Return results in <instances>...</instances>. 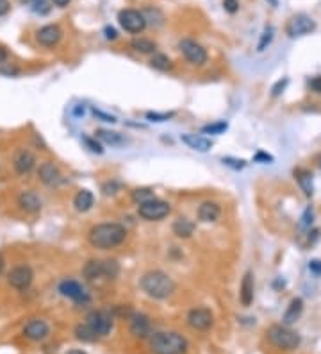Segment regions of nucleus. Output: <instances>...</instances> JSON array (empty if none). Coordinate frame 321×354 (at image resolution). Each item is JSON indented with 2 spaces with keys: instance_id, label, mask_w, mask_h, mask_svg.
<instances>
[{
  "instance_id": "obj_1",
  "label": "nucleus",
  "mask_w": 321,
  "mask_h": 354,
  "mask_svg": "<svg viewBox=\"0 0 321 354\" xmlns=\"http://www.w3.org/2000/svg\"><path fill=\"white\" fill-rule=\"evenodd\" d=\"M127 238V229L122 224L116 222H103V224H96L89 229L88 240L95 249L107 250L115 249V247L122 245Z\"/></svg>"
},
{
  "instance_id": "obj_2",
  "label": "nucleus",
  "mask_w": 321,
  "mask_h": 354,
  "mask_svg": "<svg viewBox=\"0 0 321 354\" xmlns=\"http://www.w3.org/2000/svg\"><path fill=\"white\" fill-rule=\"evenodd\" d=\"M175 288H177L175 281L163 270H148L141 277V290L148 297L157 299V301H164V299L171 297Z\"/></svg>"
},
{
  "instance_id": "obj_3",
  "label": "nucleus",
  "mask_w": 321,
  "mask_h": 354,
  "mask_svg": "<svg viewBox=\"0 0 321 354\" xmlns=\"http://www.w3.org/2000/svg\"><path fill=\"white\" fill-rule=\"evenodd\" d=\"M154 354H186L188 340L177 331H157L148 338Z\"/></svg>"
},
{
  "instance_id": "obj_4",
  "label": "nucleus",
  "mask_w": 321,
  "mask_h": 354,
  "mask_svg": "<svg viewBox=\"0 0 321 354\" xmlns=\"http://www.w3.org/2000/svg\"><path fill=\"white\" fill-rule=\"evenodd\" d=\"M82 274H84L86 281H89V283H95V281L102 279V277H105V279H115L120 274V265L116 260H105V261L89 260L88 263L84 265Z\"/></svg>"
},
{
  "instance_id": "obj_5",
  "label": "nucleus",
  "mask_w": 321,
  "mask_h": 354,
  "mask_svg": "<svg viewBox=\"0 0 321 354\" xmlns=\"http://www.w3.org/2000/svg\"><path fill=\"white\" fill-rule=\"evenodd\" d=\"M268 340L273 343L277 349H284V350H293L300 345V335L296 331H293L289 326L286 324H275L268 329Z\"/></svg>"
},
{
  "instance_id": "obj_6",
  "label": "nucleus",
  "mask_w": 321,
  "mask_h": 354,
  "mask_svg": "<svg viewBox=\"0 0 321 354\" xmlns=\"http://www.w3.org/2000/svg\"><path fill=\"white\" fill-rule=\"evenodd\" d=\"M170 211H171V206L166 201H161V199H152V201L137 206V215L143 220H148V222L163 220L164 216L170 215Z\"/></svg>"
},
{
  "instance_id": "obj_7",
  "label": "nucleus",
  "mask_w": 321,
  "mask_h": 354,
  "mask_svg": "<svg viewBox=\"0 0 321 354\" xmlns=\"http://www.w3.org/2000/svg\"><path fill=\"white\" fill-rule=\"evenodd\" d=\"M179 50L181 54L186 57V61L195 67H202V65L207 63V50L200 45L198 41L191 40V38H184V40L179 41Z\"/></svg>"
},
{
  "instance_id": "obj_8",
  "label": "nucleus",
  "mask_w": 321,
  "mask_h": 354,
  "mask_svg": "<svg viewBox=\"0 0 321 354\" xmlns=\"http://www.w3.org/2000/svg\"><path fill=\"white\" fill-rule=\"evenodd\" d=\"M118 23L122 25L123 30L130 34H139L147 27V18L137 9H122L118 13Z\"/></svg>"
},
{
  "instance_id": "obj_9",
  "label": "nucleus",
  "mask_w": 321,
  "mask_h": 354,
  "mask_svg": "<svg viewBox=\"0 0 321 354\" xmlns=\"http://www.w3.org/2000/svg\"><path fill=\"white\" fill-rule=\"evenodd\" d=\"M314 30H316V22L305 13H298V15L291 16L288 20V25H286V33H288L289 38L305 36V34L314 33Z\"/></svg>"
},
{
  "instance_id": "obj_10",
  "label": "nucleus",
  "mask_w": 321,
  "mask_h": 354,
  "mask_svg": "<svg viewBox=\"0 0 321 354\" xmlns=\"http://www.w3.org/2000/svg\"><path fill=\"white\" fill-rule=\"evenodd\" d=\"M188 324L195 331H207L214 324V315L209 308H193L188 313Z\"/></svg>"
},
{
  "instance_id": "obj_11",
  "label": "nucleus",
  "mask_w": 321,
  "mask_h": 354,
  "mask_svg": "<svg viewBox=\"0 0 321 354\" xmlns=\"http://www.w3.org/2000/svg\"><path fill=\"white\" fill-rule=\"evenodd\" d=\"M86 322L95 329V333L98 336H107L113 329V315L102 311V309H96L86 317Z\"/></svg>"
},
{
  "instance_id": "obj_12",
  "label": "nucleus",
  "mask_w": 321,
  "mask_h": 354,
  "mask_svg": "<svg viewBox=\"0 0 321 354\" xmlns=\"http://www.w3.org/2000/svg\"><path fill=\"white\" fill-rule=\"evenodd\" d=\"M59 292H61V295L72 299L74 302H79V304H86V302L89 301V294L86 292V288L74 279L63 281V283L59 284Z\"/></svg>"
},
{
  "instance_id": "obj_13",
  "label": "nucleus",
  "mask_w": 321,
  "mask_h": 354,
  "mask_svg": "<svg viewBox=\"0 0 321 354\" xmlns=\"http://www.w3.org/2000/svg\"><path fill=\"white\" fill-rule=\"evenodd\" d=\"M32 277L34 276H32L30 267H27V265H18V267H15V269L8 274V283L11 284L13 288H16V290H25V288H29L30 283H32Z\"/></svg>"
},
{
  "instance_id": "obj_14",
  "label": "nucleus",
  "mask_w": 321,
  "mask_h": 354,
  "mask_svg": "<svg viewBox=\"0 0 321 354\" xmlns=\"http://www.w3.org/2000/svg\"><path fill=\"white\" fill-rule=\"evenodd\" d=\"M130 320V333L136 338H150L152 335V324L150 318L143 313H132L129 317Z\"/></svg>"
},
{
  "instance_id": "obj_15",
  "label": "nucleus",
  "mask_w": 321,
  "mask_h": 354,
  "mask_svg": "<svg viewBox=\"0 0 321 354\" xmlns=\"http://www.w3.org/2000/svg\"><path fill=\"white\" fill-rule=\"evenodd\" d=\"M50 333V328L45 320L41 318H34V320L27 322L25 328H23V335L29 340H34V342H40V340H45Z\"/></svg>"
},
{
  "instance_id": "obj_16",
  "label": "nucleus",
  "mask_w": 321,
  "mask_h": 354,
  "mask_svg": "<svg viewBox=\"0 0 321 354\" xmlns=\"http://www.w3.org/2000/svg\"><path fill=\"white\" fill-rule=\"evenodd\" d=\"M61 36H63V30H61L57 25H45L36 33L38 43H40V45H43V47L57 45V43H59V40H61Z\"/></svg>"
},
{
  "instance_id": "obj_17",
  "label": "nucleus",
  "mask_w": 321,
  "mask_h": 354,
  "mask_svg": "<svg viewBox=\"0 0 321 354\" xmlns=\"http://www.w3.org/2000/svg\"><path fill=\"white\" fill-rule=\"evenodd\" d=\"M13 165H15V170L18 172L20 175H25L34 168V165H36V157H34V154L30 152V150L22 149L15 154V157H13Z\"/></svg>"
},
{
  "instance_id": "obj_18",
  "label": "nucleus",
  "mask_w": 321,
  "mask_h": 354,
  "mask_svg": "<svg viewBox=\"0 0 321 354\" xmlns=\"http://www.w3.org/2000/svg\"><path fill=\"white\" fill-rule=\"evenodd\" d=\"M196 215H198V220L203 222V224H212V222H216V220L220 218V215H222V208H220L218 202L205 201L198 206Z\"/></svg>"
},
{
  "instance_id": "obj_19",
  "label": "nucleus",
  "mask_w": 321,
  "mask_h": 354,
  "mask_svg": "<svg viewBox=\"0 0 321 354\" xmlns=\"http://www.w3.org/2000/svg\"><path fill=\"white\" fill-rule=\"evenodd\" d=\"M38 175H40L41 183H45L47 186H56V184L61 183V172H59V168H57L54 163H50V161H45V163L40 165Z\"/></svg>"
},
{
  "instance_id": "obj_20",
  "label": "nucleus",
  "mask_w": 321,
  "mask_h": 354,
  "mask_svg": "<svg viewBox=\"0 0 321 354\" xmlns=\"http://www.w3.org/2000/svg\"><path fill=\"white\" fill-rule=\"evenodd\" d=\"M182 143L189 147V149L196 150V152H207L212 147V140L205 138V136H198V135H182L181 136Z\"/></svg>"
},
{
  "instance_id": "obj_21",
  "label": "nucleus",
  "mask_w": 321,
  "mask_h": 354,
  "mask_svg": "<svg viewBox=\"0 0 321 354\" xmlns=\"http://www.w3.org/2000/svg\"><path fill=\"white\" fill-rule=\"evenodd\" d=\"M302 313H303V301L300 297L293 299V301L289 302L288 309H286L284 317H282V324H286V326L295 324V322L302 317Z\"/></svg>"
},
{
  "instance_id": "obj_22",
  "label": "nucleus",
  "mask_w": 321,
  "mask_h": 354,
  "mask_svg": "<svg viewBox=\"0 0 321 354\" xmlns=\"http://www.w3.org/2000/svg\"><path fill=\"white\" fill-rule=\"evenodd\" d=\"M239 299L243 306H250L254 302V276H252V272H246L243 276L239 288Z\"/></svg>"
},
{
  "instance_id": "obj_23",
  "label": "nucleus",
  "mask_w": 321,
  "mask_h": 354,
  "mask_svg": "<svg viewBox=\"0 0 321 354\" xmlns=\"http://www.w3.org/2000/svg\"><path fill=\"white\" fill-rule=\"evenodd\" d=\"M93 202H95V195H93L89 190H86V188L84 190H79L77 195H75V199H74L75 209L81 213L89 211V209L93 208Z\"/></svg>"
},
{
  "instance_id": "obj_24",
  "label": "nucleus",
  "mask_w": 321,
  "mask_h": 354,
  "mask_svg": "<svg viewBox=\"0 0 321 354\" xmlns=\"http://www.w3.org/2000/svg\"><path fill=\"white\" fill-rule=\"evenodd\" d=\"M173 235L179 236V238H189V236L195 233L196 226L195 222H191V220L184 218V216H181V218H177L173 222Z\"/></svg>"
},
{
  "instance_id": "obj_25",
  "label": "nucleus",
  "mask_w": 321,
  "mask_h": 354,
  "mask_svg": "<svg viewBox=\"0 0 321 354\" xmlns=\"http://www.w3.org/2000/svg\"><path fill=\"white\" fill-rule=\"evenodd\" d=\"M18 204H20V208L25 209V211L34 213L41 208V199L38 197L34 191H23L18 197Z\"/></svg>"
},
{
  "instance_id": "obj_26",
  "label": "nucleus",
  "mask_w": 321,
  "mask_h": 354,
  "mask_svg": "<svg viewBox=\"0 0 321 354\" xmlns=\"http://www.w3.org/2000/svg\"><path fill=\"white\" fill-rule=\"evenodd\" d=\"M295 177L300 186H302L303 194H305L307 197H310V195H312V174H310L309 170H305V168H296Z\"/></svg>"
},
{
  "instance_id": "obj_27",
  "label": "nucleus",
  "mask_w": 321,
  "mask_h": 354,
  "mask_svg": "<svg viewBox=\"0 0 321 354\" xmlns=\"http://www.w3.org/2000/svg\"><path fill=\"white\" fill-rule=\"evenodd\" d=\"M95 138H98L100 142L107 143V145H123L125 143V138H123V135H120V133H115V131H105V129H100L96 131V136Z\"/></svg>"
},
{
  "instance_id": "obj_28",
  "label": "nucleus",
  "mask_w": 321,
  "mask_h": 354,
  "mask_svg": "<svg viewBox=\"0 0 321 354\" xmlns=\"http://www.w3.org/2000/svg\"><path fill=\"white\" fill-rule=\"evenodd\" d=\"M130 47L139 54H154L157 49V43L154 40H148V38H134L130 41Z\"/></svg>"
},
{
  "instance_id": "obj_29",
  "label": "nucleus",
  "mask_w": 321,
  "mask_h": 354,
  "mask_svg": "<svg viewBox=\"0 0 321 354\" xmlns=\"http://www.w3.org/2000/svg\"><path fill=\"white\" fill-rule=\"evenodd\" d=\"M75 336H77V340H81V342H89V343L96 342V340L100 338V336L95 333V329H93L88 322L79 324L77 328H75Z\"/></svg>"
},
{
  "instance_id": "obj_30",
  "label": "nucleus",
  "mask_w": 321,
  "mask_h": 354,
  "mask_svg": "<svg viewBox=\"0 0 321 354\" xmlns=\"http://www.w3.org/2000/svg\"><path fill=\"white\" fill-rule=\"evenodd\" d=\"M150 67L155 68V70H161V72H166L171 68V61L166 54H154L150 59Z\"/></svg>"
},
{
  "instance_id": "obj_31",
  "label": "nucleus",
  "mask_w": 321,
  "mask_h": 354,
  "mask_svg": "<svg viewBox=\"0 0 321 354\" xmlns=\"http://www.w3.org/2000/svg\"><path fill=\"white\" fill-rule=\"evenodd\" d=\"M273 38H275V27L268 25L264 30H262L261 40H259V43H257V50H259V52H262V50L268 49V47H270V43L273 41Z\"/></svg>"
},
{
  "instance_id": "obj_32",
  "label": "nucleus",
  "mask_w": 321,
  "mask_h": 354,
  "mask_svg": "<svg viewBox=\"0 0 321 354\" xmlns=\"http://www.w3.org/2000/svg\"><path fill=\"white\" fill-rule=\"evenodd\" d=\"M152 199H155L152 188H136V190L132 191V201L137 202V204H143V202H148V201H152Z\"/></svg>"
},
{
  "instance_id": "obj_33",
  "label": "nucleus",
  "mask_w": 321,
  "mask_h": 354,
  "mask_svg": "<svg viewBox=\"0 0 321 354\" xmlns=\"http://www.w3.org/2000/svg\"><path fill=\"white\" fill-rule=\"evenodd\" d=\"M227 129H229V123L220 120V122H214V123H209V125L202 127V133H205V135H223Z\"/></svg>"
},
{
  "instance_id": "obj_34",
  "label": "nucleus",
  "mask_w": 321,
  "mask_h": 354,
  "mask_svg": "<svg viewBox=\"0 0 321 354\" xmlns=\"http://www.w3.org/2000/svg\"><path fill=\"white\" fill-rule=\"evenodd\" d=\"M25 2L30 6V9H32L34 13H38V15H47V13L50 11L48 0H25Z\"/></svg>"
},
{
  "instance_id": "obj_35",
  "label": "nucleus",
  "mask_w": 321,
  "mask_h": 354,
  "mask_svg": "<svg viewBox=\"0 0 321 354\" xmlns=\"http://www.w3.org/2000/svg\"><path fill=\"white\" fill-rule=\"evenodd\" d=\"M175 113L170 111V113H157V111H148L147 113V118L150 120V122H166V120L173 118Z\"/></svg>"
},
{
  "instance_id": "obj_36",
  "label": "nucleus",
  "mask_w": 321,
  "mask_h": 354,
  "mask_svg": "<svg viewBox=\"0 0 321 354\" xmlns=\"http://www.w3.org/2000/svg\"><path fill=\"white\" fill-rule=\"evenodd\" d=\"M312 218H314V211L309 206V208L303 211L302 218H300V229H309L310 226H312Z\"/></svg>"
},
{
  "instance_id": "obj_37",
  "label": "nucleus",
  "mask_w": 321,
  "mask_h": 354,
  "mask_svg": "<svg viewBox=\"0 0 321 354\" xmlns=\"http://www.w3.org/2000/svg\"><path fill=\"white\" fill-rule=\"evenodd\" d=\"M223 163H225L227 167L234 168V170H241V168L246 167V161L244 159H234V157H223Z\"/></svg>"
},
{
  "instance_id": "obj_38",
  "label": "nucleus",
  "mask_w": 321,
  "mask_h": 354,
  "mask_svg": "<svg viewBox=\"0 0 321 354\" xmlns=\"http://www.w3.org/2000/svg\"><path fill=\"white\" fill-rule=\"evenodd\" d=\"M289 84V79H280V81H277L273 84V88H271V95H273V97H278V95L282 93V91L286 90V86Z\"/></svg>"
},
{
  "instance_id": "obj_39",
  "label": "nucleus",
  "mask_w": 321,
  "mask_h": 354,
  "mask_svg": "<svg viewBox=\"0 0 321 354\" xmlns=\"http://www.w3.org/2000/svg\"><path fill=\"white\" fill-rule=\"evenodd\" d=\"M223 8L227 13L234 15V13L239 11V0H223Z\"/></svg>"
},
{
  "instance_id": "obj_40",
  "label": "nucleus",
  "mask_w": 321,
  "mask_h": 354,
  "mask_svg": "<svg viewBox=\"0 0 321 354\" xmlns=\"http://www.w3.org/2000/svg\"><path fill=\"white\" fill-rule=\"evenodd\" d=\"M84 143L88 145V149L91 150V152H96V154H102V152H103L102 145H100V143L96 142V138H95V140H93V138H84Z\"/></svg>"
},
{
  "instance_id": "obj_41",
  "label": "nucleus",
  "mask_w": 321,
  "mask_h": 354,
  "mask_svg": "<svg viewBox=\"0 0 321 354\" xmlns=\"http://www.w3.org/2000/svg\"><path fill=\"white\" fill-rule=\"evenodd\" d=\"M118 190H120V184H118V183H115V181H113V183H111V181H109V183H105V184H103V186H102L103 195H115Z\"/></svg>"
},
{
  "instance_id": "obj_42",
  "label": "nucleus",
  "mask_w": 321,
  "mask_h": 354,
  "mask_svg": "<svg viewBox=\"0 0 321 354\" xmlns=\"http://www.w3.org/2000/svg\"><path fill=\"white\" fill-rule=\"evenodd\" d=\"M93 115L96 116V118H100L102 122H109V123H115L116 122V116L113 115H107V113L100 111V109H93Z\"/></svg>"
},
{
  "instance_id": "obj_43",
  "label": "nucleus",
  "mask_w": 321,
  "mask_h": 354,
  "mask_svg": "<svg viewBox=\"0 0 321 354\" xmlns=\"http://www.w3.org/2000/svg\"><path fill=\"white\" fill-rule=\"evenodd\" d=\"M254 161H257V163H271L273 161V156H270V154H266V152H257L254 157Z\"/></svg>"
},
{
  "instance_id": "obj_44",
  "label": "nucleus",
  "mask_w": 321,
  "mask_h": 354,
  "mask_svg": "<svg viewBox=\"0 0 321 354\" xmlns=\"http://www.w3.org/2000/svg\"><path fill=\"white\" fill-rule=\"evenodd\" d=\"M309 270L316 276H321V261L319 260H312L309 261Z\"/></svg>"
},
{
  "instance_id": "obj_45",
  "label": "nucleus",
  "mask_w": 321,
  "mask_h": 354,
  "mask_svg": "<svg viewBox=\"0 0 321 354\" xmlns=\"http://www.w3.org/2000/svg\"><path fill=\"white\" fill-rule=\"evenodd\" d=\"M103 34H105L107 40H116V38H118V33H116V29H115V27H111V25L103 27Z\"/></svg>"
},
{
  "instance_id": "obj_46",
  "label": "nucleus",
  "mask_w": 321,
  "mask_h": 354,
  "mask_svg": "<svg viewBox=\"0 0 321 354\" xmlns=\"http://www.w3.org/2000/svg\"><path fill=\"white\" fill-rule=\"evenodd\" d=\"M310 88H312L316 93H321V75H317V77H314V79H310Z\"/></svg>"
},
{
  "instance_id": "obj_47",
  "label": "nucleus",
  "mask_w": 321,
  "mask_h": 354,
  "mask_svg": "<svg viewBox=\"0 0 321 354\" xmlns=\"http://www.w3.org/2000/svg\"><path fill=\"white\" fill-rule=\"evenodd\" d=\"M9 8H11V6H9L8 0H0V15H6V13L9 11Z\"/></svg>"
},
{
  "instance_id": "obj_48",
  "label": "nucleus",
  "mask_w": 321,
  "mask_h": 354,
  "mask_svg": "<svg viewBox=\"0 0 321 354\" xmlns=\"http://www.w3.org/2000/svg\"><path fill=\"white\" fill-rule=\"evenodd\" d=\"M52 2H54V6H57V8H66L72 0H52Z\"/></svg>"
},
{
  "instance_id": "obj_49",
  "label": "nucleus",
  "mask_w": 321,
  "mask_h": 354,
  "mask_svg": "<svg viewBox=\"0 0 321 354\" xmlns=\"http://www.w3.org/2000/svg\"><path fill=\"white\" fill-rule=\"evenodd\" d=\"M6 59H8V50H6L4 47H0V65L4 63Z\"/></svg>"
},
{
  "instance_id": "obj_50",
  "label": "nucleus",
  "mask_w": 321,
  "mask_h": 354,
  "mask_svg": "<svg viewBox=\"0 0 321 354\" xmlns=\"http://www.w3.org/2000/svg\"><path fill=\"white\" fill-rule=\"evenodd\" d=\"M66 354H88V352H84L82 349H72V350H68Z\"/></svg>"
},
{
  "instance_id": "obj_51",
  "label": "nucleus",
  "mask_w": 321,
  "mask_h": 354,
  "mask_svg": "<svg viewBox=\"0 0 321 354\" xmlns=\"http://www.w3.org/2000/svg\"><path fill=\"white\" fill-rule=\"evenodd\" d=\"M75 115H84V108H77V109H75Z\"/></svg>"
},
{
  "instance_id": "obj_52",
  "label": "nucleus",
  "mask_w": 321,
  "mask_h": 354,
  "mask_svg": "<svg viewBox=\"0 0 321 354\" xmlns=\"http://www.w3.org/2000/svg\"><path fill=\"white\" fill-rule=\"evenodd\" d=\"M4 270V258H2V254H0V272Z\"/></svg>"
},
{
  "instance_id": "obj_53",
  "label": "nucleus",
  "mask_w": 321,
  "mask_h": 354,
  "mask_svg": "<svg viewBox=\"0 0 321 354\" xmlns=\"http://www.w3.org/2000/svg\"><path fill=\"white\" fill-rule=\"evenodd\" d=\"M317 165H319V168H321V156L317 157Z\"/></svg>"
}]
</instances>
